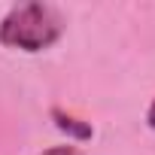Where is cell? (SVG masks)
<instances>
[{"label": "cell", "instance_id": "6da1fadb", "mask_svg": "<svg viewBox=\"0 0 155 155\" xmlns=\"http://www.w3.org/2000/svg\"><path fill=\"white\" fill-rule=\"evenodd\" d=\"M61 34H64L61 12L49 3H40V0L15 3L0 21V46L28 52V55L55 46Z\"/></svg>", "mask_w": 155, "mask_h": 155}, {"label": "cell", "instance_id": "7a4b0ae2", "mask_svg": "<svg viewBox=\"0 0 155 155\" xmlns=\"http://www.w3.org/2000/svg\"><path fill=\"white\" fill-rule=\"evenodd\" d=\"M52 122H55V128L61 131V134H67L70 140H91L94 137V128L88 125V122H79V119H73L70 113H64V110H52Z\"/></svg>", "mask_w": 155, "mask_h": 155}, {"label": "cell", "instance_id": "3957f363", "mask_svg": "<svg viewBox=\"0 0 155 155\" xmlns=\"http://www.w3.org/2000/svg\"><path fill=\"white\" fill-rule=\"evenodd\" d=\"M43 155H82L76 146H70V143H64V146H52V149H46Z\"/></svg>", "mask_w": 155, "mask_h": 155}, {"label": "cell", "instance_id": "277c9868", "mask_svg": "<svg viewBox=\"0 0 155 155\" xmlns=\"http://www.w3.org/2000/svg\"><path fill=\"white\" fill-rule=\"evenodd\" d=\"M146 128L155 131V97H152V104H149V110H146Z\"/></svg>", "mask_w": 155, "mask_h": 155}]
</instances>
